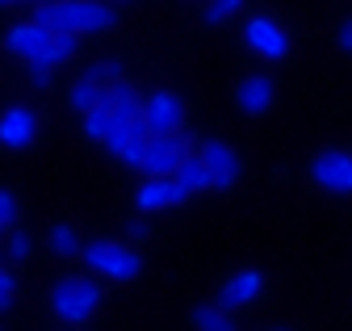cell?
<instances>
[{
    "label": "cell",
    "instance_id": "cell-1",
    "mask_svg": "<svg viewBox=\"0 0 352 331\" xmlns=\"http://www.w3.org/2000/svg\"><path fill=\"white\" fill-rule=\"evenodd\" d=\"M51 34H101L118 21V13L101 0H42L38 5V17Z\"/></svg>",
    "mask_w": 352,
    "mask_h": 331
},
{
    "label": "cell",
    "instance_id": "cell-2",
    "mask_svg": "<svg viewBox=\"0 0 352 331\" xmlns=\"http://www.w3.org/2000/svg\"><path fill=\"white\" fill-rule=\"evenodd\" d=\"M80 256H84V264L93 269V273L113 277V281H135L143 273L139 252H135V247H126V243H118V239H93V243L80 247Z\"/></svg>",
    "mask_w": 352,
    "mask_h": 331
},
{
    "label": "cell",
    "instance_id": "cell-3",
    "mask_svg": "<svg viewBox=\"0 0 352 331\" xmlns=\"http://www.w3.org/2000/svg\"><path fill=\"white\" fill-rule=\"evenodd\" d=\"M101 306V285L88 281V277H63L55 289H51V310L63 319V323H84L93 319Z\"/></svg>",
    "mask_w": 352,
    "mask_h": 331
},
{
    "label": "cell",
    "instance_id": "cell-4",
    "mask_svg": "<svg viewBox=\"0 0 352 331\" xmlns=\"http://www.w3.org/2000/svg\"><path fill=\"white\" fill-rule=\"evenodd\" d=\"M189 155V139L181 130H172V135H151L147 139V151L139 159V168L147 176H172L176 168H181V159Z\"/></svg>",
    "mask_w": 352,
    "mask_h": 331
},
{
    "label": "cell",
    "instance_id": "cell-5",
    "mask_svg": "<svg viewBox=\"0 0 352 331\" xmlns=\"http://www.w3.org/2000/svg\"><path fill=\"white\" fill-rule=\"evenodd\" d=\"M311 181L327 193H352V155L348 151H319L311 159Z\"/></svg>",
    "mask_w": 352,
    "mask_h": 331
},
{
    "label": "cell",
    "instance_id": "cell-6",
    "mask_svg": "<svg viewBox=\"0 0 352 331\" xmlns=\"http://www.w3.org/2000/svg\"><path fill=\"white\" fill-rule=\"evenodd\" d=\"M181 117H185V105L176 93H151L143 101V126L147 135H172V130H181Z\"/></svg>",
    "mask_w": 352,
    "mask_h": 331
},
{
    "label": "cell",
    "instance_id": "cell-7",
    "mask_svg": "<svg viewBox=\"0 0 352 331\" xmlns=\"http://www.w3.org/2000/svg\"><path fill=\"white\" fill-rule=\"evenodd\" d=\"M243 38H248V47L260 55V59H285L289 55V34L273 21V17H252L243 25Z\"/></svg>",
    "mask_w": 352,
    "mask_h": 331
},
{
    "label": "cell",
    "instance_id": "cell-8",
    "mask_svg": "<svg viewBox=\"0 0 352 331\" xmlns=\"http://www.w3.org/2000/svg\"><path fill=\"white\" fill-rule=\"evenodd\" d=\"M34 135H38V113L30 105H9L5 113H0V143H5L9 151L30 147Z\"/></svg>",
    "mask_w": 352,
    "mask_h": 331
},
{
    "label": "cell",
    "instance_id": "cell-9",
    "mask_svg": "<svg viewBox=\"0 0 352 331\" xmlns=\"http://www.w3.org/2000/svg\"><path fill=\"white\" fill-rule=\"evenodd\" d=\"M273 101H277V89H273L269 76H243L239 84H235V105L248 117H264V113L273 109Z\"/></svg>",
    "mask_w": 352,
    "mask_h": 331
},
{
    "label": "cell",
    "instance_id": "cell-10",
    "mask_svg": "<svg viewBox=\"0 0 352 331\" xmlns=\"http://www.w3.org/2000/svg\"><path fill=\"white\" fill-rule=\"evenodd\" d=\"M260 294H264V273L243 269V273H235V277L223 281V289H218V306H223V310H239V306L256 302Z\"/></svg>",
    "mask_w": 352,
    "mask_h": 331
},
{
    "label": "cell",
    "instance_id": "cell-11",
    "mask_svg": "<svg viewBox=\"0 0 352 331\" xmlns=\"http://www.w3.org/2000/svg\"><path fill=\"white\" fill-rule=\"evenodd\" d=\"M201 159H206V168H210V176H214V189H231L235 181H239V155H235V147L231 143H206L201 151H197Z\"/></svg>",
    "mask_w": 352,
    "mask_h": 331
},
{
    "label": "cell",
    "instance_id": "cell-12",
    "mask_svg": "<svg viewBox=\"0 0 352 331\" xmlns=\"http://www.w3.org/2000/svg\"><path fill=\"white\" fill-rule=\"evenodd\" d=\"M76 55V34H51V43L42 47V55L38 59H30V80L42 89L51 80V71L59 67V63H67Z\"/></svg>",
    "mask_w": 352,
    "mask_h": 331
},
{
    "label": "cell",
    "instance_id": "cell-13",
    "mask_svg": "<svg viewBox=\"0 0 352 331\" xmlns=\"http://www.w3.org/2000/svg\"><path fill=\"white\" fill-rule=\"evenodd\" d=\"M51 43V30L42 25V21H25V25H13L9 34H5V47H9V55H17V59H38L42 55V47Z\"/></svg>",
    "mask_w": 352,
    "mask_h": 331
},
{
    "label": "cell",
    "instance_id": "cell-14",
    "mask_svg": "<svg viewBox=\"0 0 352 331\" xmlns=\"http://www.w3.org/2000/svg\"><path fill=\"white\" fill-rule=\"evenodd\" d=\"M189 193L181 189L176 176H147V185L139 189V205L151 214V210H168V205H181Z\"/></svg>",
    "mask_w": 352,
    "mask_h": 331
},
{
    "label": "cell",
    "instance_id": "cell-15",
    "mask_svg": "<svg viewBox=\"0 0 352 331\" xmlns=\"http://www.w3.org/2000/svg\"><path fill=\"white\" fill-rule=\"evenodd\" d=\"M172 176L181 181V189H185L189 197L214 189V176H210V168H206V159H201V155H185V159H181V168H176Z\"/></svg>",
    "mask_w": 352,
    "mask_h": 331
},
{
    "label": "cell",
    "instance_id": "cell-16",
    "mask_svg": "<svg viewBox=\"0 0 352 331\" xmlns=\"http://www.w3.org/2000/svg\"><path fill=\"white\" fill-rule=\"evenodd\" d=\"M113 117H118V109H113V105L105 101V93H101L97 105H88V109H84V135L101 143V139L109 135V126H113Z\"/></svg>",
    "mask_w": 352,
    "mask_h": 331
},
{
    "label": "cell",
    "instance_id": "cell-17",
    "mask_svg": "<svg viewBox=\"0 0 352 331\" xmlns=\"http://www.w3.org/2000/svg\"><path fill=\"white\" fill-rule=\"evenodd\" d=\"M105 101L122 113V117H143V97L126 84V80H113V84H105Z\"/></svg>",
    "mask_w": 352,
    "mask_h": 331
},
{
    "label": "cell",
    "instance_id": "cell-18",
    "mask_svg": "<svg viewBox=\"0 0 352 331\" xmlns=\"http://www.w3.org/2000/svg\"><path fill=\"white\" fill-rule=\"evenodd\" d=\"M193 327L197 331H235V319L218 302H206V306H193Z\"/></svg>",
    "mask_w": 352,
    "mask_h": 331
},
{
    "label": "cell",
    "instance_id": "cell-19",
    "mask_svg": "<svg viewBox=\"0 0 352 331\" xmlns=\"http://www.w3.org/2000/svg\"><path fill=\"white\" fill-rule=\"evenodd\" d=\"M47 239H51V252H55V256H80V247H84V243H80V231H76L72 222H55Z\"/></svg>",
    "mask_w": 352,
    "mask_h": 331
},
{
    "label": "cell",
    "instance_id": "cell-20",
    "mask_svg": "<svg viewBox=\"0 0 352 331\" xmlns=\"http://www.w3.org/2000/svg\"><path fill=\"white\" fill-rule=\"evenodd\" d=\"M97 97H101V84H93L88 76H80L76 84H72V109L76 113H84L88 105H97Z\"/></svg>",
    "mask_w": 352,
    "mask_h": 331
},
{
    "label": "cell",
    "instance_id": "cell-21",
    "mask_svg": "<svg viewBox=\"0 0 352 331\" xmlns=\"http://www.w3.org/2000/svg\"><path fill=\"white\" fill-rule=\"evenodd\" d=\"M84 76L93 80V84H113V80H122V63H118V59H101V63L88 67Z\"/></svg>",
    "mask_w": 352,
    "mask_h": 331
},
{
    "label": "cell",
    "instance_id": "cell-22",
    "mask_svg": "<svg viewBox=\"0 0 352 331\" xmlns=\"http://www.w3.org/2000/svg\"><path fill=\"white\" fill-rule=\"evenodd\" d=\"M243 9V0H210V9H206V21L210 25H223L227 17H235Z\"/></svg>",
    "mask_w": 352,
    "mask_h": 331
},
{
    "label": "cell",
    "instance_id": "cell-23",
    "mask_svg": "<svg viewBox=\"0 0 352 331\" xmlns=\"http://www.w3.org/2000/svg\"><path fill=\"white\" fill-rule=\"evenodd\" d=\"M30 252H34L30 235H25V231H13V235H9V256H13V260H30Z\"/></svg>",
    "mask_w": 352,
    "mask_h": 331
},
{
    "label": "cell",
    "instance_id": "cell-24",
    "mask_svg": "<svg viewBox=\"0 0 352 331\" xmlns=\"http://www.w3.org/2000/svg\"><path fill=\"white\" fill-rule=\"evenodd\" d=\"M336 47H340L344 55H352V17L340 21V30H336Z\"/></svg>",
    "mask_w": 352,
    "mask_h": 331
},
{
    "label": "cell",
    "instance_id": "cell-25",
    "mask_svg": "<svg viewBox=\"0 0 352 331\" xmlns=\"http://www.w3.org/2000/svg\"><path fill=\"white\" fill-rule=\"evenodd\" d=\"M13 306V277L5 273V277H0V310H9Z\"/></svg>",
    "mask_w": 352,
    "mask_h": 331
},
{
    "label": "cell",
    "instance_id": "cell-26",
    "mask_svg": "<svg viewBox=\"0 0 352 331\" xmlns=\"http://www.w3.org/2000/svg\"><path fill=\"white\" fill-rule=\"evenodd\" d=\"M147 235V222H130V239H143Z\"/></svg>",
    "mask_w": 352,
    "mask_h": 331
},
{
    "label": "cell",
    "instance_id": "cell-27",
    "mask_svg": "<svg viewBox=\"0 0 352 331\" xmlns=\"http://www.w3.org/2000/svg\"><path fill=\"white\" fill-rule=\"evenodd\" d=\"M0 5H21V0H0ZM30 5H42V0H30Z\"/></svg>",
    "mask_w": 352,
    "mask_h": 331
},
{
    "label": "cell",
    "instance_id": "cell-28",
    "mask_svg": "<svg viewBox=\"0 0 352 331\" xmlns=\"http://www.w3.org/2000/svg\"><path fill=\"white\" fill-rule=\"evenodd\" d=\"M5 231H9V227H5V222H0V235H5Z\"/></svg>",
    "mask_w": 352,
    "mask_h": 331
},
{
    "label": "cell",
    "instance_id": "cell-29",
    "mask_svg": "<svg viewBox=\"0 0 352 331\" xmlns=\"http://www.w3.org/2000/svg\"><path fill=\"white\" fill-rule=\"evenodd\" d=\"M0 277H5V264H0Z\"/></svg>",
    "mask_w": 352,
    "mask_h": 331
},
{
    "label": "cell",
    "instance_id": "cell-30",
    "mask_svg": "<svg viewBox=\"0 0 352 331\" xmlns=\"http://www.w3.org/2000/svg\"><path fill=\"white\" fill-rule=\"evenodd\" d=\"M113 5H118V0H113Z\"/></svg>",
    "mask_w": 352,
    "mask_h": 331
}]
</instances>
